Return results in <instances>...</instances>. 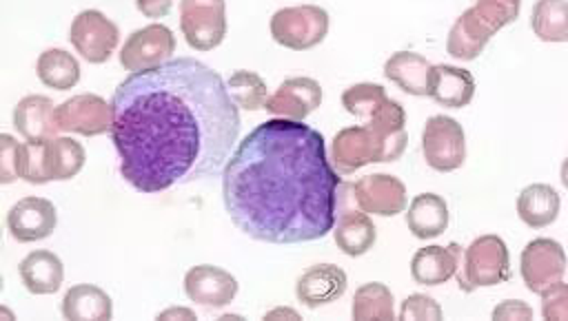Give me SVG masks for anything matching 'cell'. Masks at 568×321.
Here are the masks:
<instances>
[{
    "label": "cell",
    "mask_w": 568,
    "mask_h": 321,
    "mask_svg": "<svg viewBox=\"0 0 568 321\" xmlns=\"http://www.w3.org/2000/svg\"><path fill=\"white\" fill-rule=\"evenodd\" d=\"M353 195H355V204L364 213L379 215V217L397 215L408 204L406 186L397 177L386 175V173L359 177L353 184Z\"/></svg>",
    "instance_id": "obj_16"
},
{
    "label": "cell",
    "mask_w": 568,
    "mask_h": 321,
    "mask_svg": "<svg viewBox=\"0 0 568 321\" xmlns=\"http://www.w3.org/2000/svg\"><path fill=\"white\" fill-rule=\"evenodd\" d=\"M13 126L27 142H44L58 135L55 106L47 95H24L13 108Z\"/></svg>",
    "instance_id": "obj_21"
},
{
    "label": "cell",
    "mask_w": 568,
    "mask_h": 321,
    "mask_svg": "<svg viewBox=\"0 0 568 321\" xmlns=\"http://www.w3.org/2000/svg\"><path fill=\"white\" fill-rule=\"evenodd\" d=\"M395 159L397 155L390 151V146L364 124L342 128L331 142V162L342 175H351L366 164Z\"/></svg>",
    "instance_id": "obj_7"
},
{
    "label": "cell",
    "mask_w": 568,
    "mask_h": 321,
    "mask_svg": "<svg viewBox=\"0 0 568 321\" xmlns=\"http://www.w3.org/2000/svg\"><path fill=\"white\" fill-rule=\"evenodd\" d=\"M342 106L351 115L362 120L364 126L375 131L390 146L397 159L402 157L408 142L406 126H404L406 113L397 100H390L386 95V89L382 84L359 82L348 86L342 93Z\"/></svg>",
    "instance_id": "obj_3"
},
{
    "label": "cell",
    "mask_w": 568,
    "mask_h": 321,
    "mask_svg": "<svg viewBox=\"0 0 568 321\" xmlns=\"http://www.w3.org/2000/svg\"><path fill=\"white\" fill-rule=\"evenodd\" d=\"M184 292L193 303L204 308H224L237 294V279L220 266L200 263L186 270Z\"/></svg>",
    "instance_id": "obj_17"
},
{
    "label": "cell",
    "mask_w": 568,
    "mask_h": 321,
    "mask_svg": "<svg viewBox=\"0 0 568 321\" xmlns=\"http://www.w3.org/2000/svg\"><path fill=\"white\" fill-rule=\"evenodd\" d=\"M73 49L91 64H102L111 58L120 42L118 24L98 9L80 11L69 29Z\"/></svg>",
    "instance_id": "obj_11"
},
{
    "label": "cell",
    "mask_w": 568,
    "mask_h": 321,
    "mask_svg": "<svg viewBox=\"0 0 568 321\" xmlns=\"http://www.w3.org/2000/svg\"><path fill=\"white\" fill-rule=\"evenodd\" d=\"M342 179L313 126L275 117L257 124L222 170L231 221L264 244H302L328 235Z\"/></svg>",
    "instance_id": "obj_2"
},
{
    "label": "cell",
    "mask_w": 568,
    "mask_h": 321,
    "mask_svg": "<svg viewBox=\"0 0 568 321\" xmlns=\"http://www.w3.org/2000/svg\"><path fill=\"white\" fill-rule=\"evenodd\" d=\"M268 29L277 44L293 51H306L326 38L328 13L317 4L284 7L273 13Z\"/></svg>",
    "instance_id": "obj_6"
},
{
    "label": "cell",
    "mask_w": 568,
    "mask_h": 321,
    "mask_svg": "<svg viewBox=\"0 0 568 321\" xmlns=\"http://www.w3.org/2000/svg\"><path fill=\"white\" fill-rule=\"evenodd\" d=\"M544 319H568V283L557 281L541 292Z\"/></svg>",
    "instance_id": "obj_35"
},
{
    "label": "cell",
    "mask_w": 568,
    "mask_h": 321,
    "mask_svg": "<svg viewBox=\"0 0 568 321\" xmlns=\"http://www.w3.org/2000/svg\"><path fill=\"white\" fill-rule=\"evenodd\" d=\"M521 279L530 292L541 294L548 286L561 281L566 272V252L559 241L539 237L521 250Z\"/></svg>",
    "instance_id": "obj_14"
},
{
    "label": "cell",
    "mask_w": 568,
    "mask_h": 321,
    "mask_svg": "<svg viewBox=\"0 0 568 321\" xmlns=\"http://www.w3.org/2000/svg\"><path fill=\"white\" fill-rule=\"evenodd\" d=\"M519 9L521 0H475L450 27L446 51L455 60H475L499 29L517 20Z\"/></svg>",
    "instance_id": "obj_4"
},
{
    "label": "cell",
    "mask_w": 568,
    "mask_h": 321,
    "mask_svg": "<svg viewBox=\"0 0 568 321\" xmlns=\"http://www.w3.org/2000/svg\"><path fill=\"white\" fill-rule=\"evenodd\" d=\"M455 277L464 292L508 281L510 259L506 241L497 235H481L473 239V244L459 257Z\"/></svg>",
    "instance_id": "obj_5"
},
{
    "label": "cell",
    "mask_w": 568,
    "mask_h": 321,
    "mask_svg": "<svg viewBox=\"0 0 568 321\" xmlns=\"http://www.w3.org/2000/svg\"><path fill=\"white\" fill-rule=\"evenodd\" d=\"M448 204L435 193H419L410 199L406 226L417 239L439 237L448 226Z\"/></svg>",
    "instance_id": "obj_25"
},
{
    "label": "cell",
    "mask_w": 568,
    "mask_h": 321,
    "mask_svg": "<svg viewBox=\"0 0 568 321\" xmlns=\"http://www.w3.org/2000/svg\"><path fill=\"white\" fill-rule=\"evenodd\" d=\"M320 104H322L320 82L306 75H297V77L284 80L277 86V91L268 95L264 108L277 117L304 122V117L311 115Z\"/></svg>",
    "instance_id": "obj_18"
},
{
    "label": "cell",
    "mask_w": 568,
    "mask_h": 321,
    "mask_svg": "<svg viewBox=\"0 0 568 321\" xmlns=\"http://www.w3.org/2000/svg\"><path fill=\"white\" fill-rule=\"evenodd\" d=\"M180 29L191 49H215L226 35L224 0H180Z\"/></svg>",
    "instance_id": "obj_10"
},
{
    "label": "cell",
    "mask_w": 568,
    "mask_h": 321,
    "mask_svg": "<svg viewBox=\"0 0 568 321\" xmlns=\"http://www.w3.org/2000/svg\"><path fill=\"white\" fill-rule=\"evenodd\" d=\"M226 89H229L233 102L237 104V108L260 111L266 106L268 89H266L264 80L253 71H246V69L233 71L226 80Z\"/></svg>",
    "instance_id": "obj_32"
},
{
    "label": "cell",
    "mask_w": 568,
    "mask_h": 321,
    "mask_svg": "<svg viewBox=\"0 0 568 321\" xmlns=\"http://www.w3.org/2000/svg\"><path fill=\"white\" fill-rule=\"evenodd\" d=\"M58 224L55 206L44 197H22L7 213V230L20 244L47 239Z\"/></svg>",
    "instance_id": "obj_15"
},
{
    "label": "cell",
    "mask_w": 568,
    "mask_h": 321,
    "mask_svg": "<svg viewBox=\"0 0 568 321\" xmlns=\"http://www.w3.org/2000/svg\"><path fill=\"white\" fill-rule=\"evenodd\" d=\"M346 272L335 263H317L304 270L295 283V297L306 308H320L346 292Z\"/></svg>",
    "instance_id": "obj_20"
},
{
    "label": "cell",
    "mask_w": 568,
    "mask_h": 321,
    "mask_svg": "<svg viewBox=\"0 0 568 321\" xmlns=\"http://www.w3.org/2000/svg\"><path fill=\"white\" fill-rule=\"evenodd\" d=\"M38 80L55 91H69L80 80V62L64 49H47L36 62Z\"/></svg>",
    "instance_id": "obj_29"
},
{
    "label": "cell",
    "mask_w": 568,
    "mask_h": 321,
    "mask_svg": "<svg viewBox=\"0 0 568 321\" xmlns=\"http://www.w3.org/2000/svg\"><path fill=\"white\" fill-rule=\"evenodd\" d=\"M47 142V139H44ZM44 142H22L18 157V177L29 184H47Z\"/></svg>",
    "instance_id": "obj_33"
},
{
    "label": "cell",
    "mask_w": 568,
    "mask_h": 321,
    "mask_svg": "<svg viewBox=\"0 0 568 321\" xmlns=\"http://www.w3.org/2000/svg\"><path fill=\"white\" fill-rule=\"evenodd\" d=\"M561 208L559 193L550 184H530L517 197V215L530 228L550 226Z\"/></svg>",
    "instance_id": "obj_26"
},
{
    "label": "cell",
    "mask_w": 568,
    "mask_h": 321,
    "mask_svg": "<svg viewBox=\"0 0 568 321\" xmlns=\"http://www.w3.org/2000/svg\"><path fill=\"white\" fill-rule=\"evenodd\" d=\"M84 148L71 137H51L44 142V173L49 182H64L75 177L84 166Z\"/></svg>",
    "instance_id": "obj_28"
},
{
    "label": "cell",
    "mask_w": 568,
    "mask_h": 321,
    "mask_svg": "<svg viewBox=\"0 0 568 321\" xmlns=\"http://www.w3.org/2000/svg\"><path fill=\"white\" fill-rule=\"evenodd\" d=\"M532 317V308L524 301H515V299H506L504 303L495 306L493 310V319H530Z\"/></svg>",
    "instance_id": "obj_37"
},
{
    "label": "cell",
    "mask_w": 568,
    "mask_h": 321,
    "mask_svg": "<svg viewBox=\"0 0 568 321\" xmlns=\"http://www.w3.org/2000/svg\"><path fill=\"white\" fill-rule=\"evenodd\" d=\"M55 122H58V128L64 133L93 137L111 131L113 108L100 95L80 93L55 106Z\"/></svg>",
    "instance_id": "obj_13"
},
{
    "label": "cell",
    "mask_w": 568,
    "mask_h": 321,
    "mask_svg": "<svg viewBox=\"0 0 568 321\" xmlns=\"http://www.w3.org/2000/svg\"><path fill=\"white\" fill-rule=\"evenodd\" d=\"M399 319H442V308L433 297L413 292L402 301Z\"/></svg>",
    "instance_id": "obj_34"
},
{
    "label": "cell",
    "mask_w": 568,
    "mask_h": 321,
    "mask_svg": "<svg viewBox=\"0 0 568 321\" xmlns=\"http://www.w3.org/2000/svg\"><path fill=\"white\" fill-rule=\"evenodd\" d=\"M264 319H300V314L293 310V308H275V310H268L264 314Z\"/></svg>",
    "instance_id": "obj_40"
},
{
    "label": "cell",
    "mask_w": 568,
    "mask_h": 321,
    "mask_svg": "<svg viewBox=\"0 0 568 321\" xmlns=\"http://www.w3.org/2000/svg\"><path fill=\"white\" fill-rule=\"evenodd\" d=\"M18 275L27 292L31 294H53L60 290L64 281L62 259L51 250H33L29 252L20 266Z\"/></svg>",
    "instance_id": "obj_23"
},
{
    "label": "cell",
    "mask_w": 568,
    "mask_h": 321,
    "mask_svg": "<svg viewBox=\"0 0 568 321\" xmlns=\"http://www.w3.org/2000/svg\"><path fill=\"white\" fill-rule=\"evenodd\" d=\"M430 64L415 51H397L384 62V75L408 95H426Z\"/></svg>",
    "instance_id": "obj_27"
},
{
    "label": "cell",
    "mask_w": 568,
    "mask_h": 321,
    "mask_svg": "<svg viewBox=\"0 0 568 321\" xmlns=\"http://www.w3.org/2000/svg\"><path fill=\"white\" fill-rule=\"evenodd\" d=\"M62 317L69 321H109L113 301L100 286L75 283L62 297Z\"/></svg>",
    "instance_id": "obj_24"
},
{
    "label": "cell",
    "mask_w": 568,
    "mask_h": 321,
    "mask_svg": "<svg viewBox=\"0 0 568 321\" xmlns=\"http://www.w3.org/2000/svg\"><path fill=\"white\" fill-rule=\"evenodd\" d=\"M135 7L144 18L155 20V18H164L171 11L173 0H135Z\"/></svg>",
    "instance_id": "obj_38"
},
{
    "label": "cell",
    "mask_w": 568,
    "mask_h": 321,
    "mask_svg": "<svg viewBox=\"0 0 568 321\" xmlns=\"http://www.w3.org/2000/svg\"><path fill=\"white\" fill-rule=\"evenodd\" d=\"M111 108L120 175L140 193L217 175L240 135V111L226 82L195 58L129 73L115 86Z\"/></svg>",
    "instance_id": "obj_1"
},
{
    "label": "cell",
    "mask_w": 568,
    "mask_h": 321,
    "mask_svg": "<svg viewBox=\"0 0 568 321\" xmlns=\"http://www.w3.org/2000/svg\"><path fill=\"white\" fill-rule=\"evenodd\" d=\"M18 157H20V142L13 135H0V182L11 184L18 179Z\"/></svg>",
    "instance_id": "obj_36"
},
{
    "label": "cell",
    "mask_w": 568,
    "mask_h": 321,
    "mask_svg": "<svg viewBox=\"0 0 568 321\" xmlns=\"http://www.w3.org/2000/svg\"><path fill=\"white\" fill-rule=\"evenodd\" d=\"M351 314H353V319H359V321L395 319L393 292L388 290L386 283H379V281H368L364 286H359L353 294Z\"/></svg>",
    "instance_id": "obj_31"
},
{
    "label": "cell",
    "mask_w": 568,
    "mask_h": 321,
    "mask_svg": "<svg viewBox=\"0 0 568 321\" xmlns=\"http://www.w3.org/2000/svg\"><path fill=\"white\" fill-rule=\"evenodd\" d=\"M530 29L541 42H568V0H537Z\"/></svg>",
    "instance_id": "obj_30"
},
{
    "label": "cell",
    "mask_w": 568,
    "mask_h": 321,
    "mask_svg": "<svg viewBox=\"0 0 568 321\" xmlns=\"http://www.w3.org/2000/svg\"><path fill=\"white\" fill-rule=\"evenodd\" d=\"M422 153L433 170H457L466 159V135L462 124L448 115L428 117L422 131Z\"/></svg>",
    "instance_id": "obj_8"
},
{
    "label": "cell",
    "mask_w": 568,
    "mask_h": 321,
    "mask_svg": "<svg viewBox=\"0 0 568 321\" xmlns=\"http://www.w3.org/2000/svg\"><path fill=\"white\" fill-rule=\"evenodd\" d=\"M175 51V35L169 27L153 22L133 31L120 49V64L126 71H146L171 60Z\"/></svg>",
    "instance_id": "obj_12"
},
{
    "label": "cell",
    "mask_w": 568,
    "mask_h": 321,
    "mask_svg": "<svg viewBox=\"0 0 568 321\" xmlns=\"http://www.w3.org/2000/svg\"><path fill=\"white\" fill-rule=\"evenodd\" d=\"M426 95L439 106L464 108L475 95V80L470 71L453 64H430L426 77Z\"/></svg>",
    "instance_id": "obj_19"
},
{
    "label": "cell",
    "mask_w": 568,
    "mask_h": 321,
    "mask_svg": "<svg viewBox=\"0 0 568 321\" xmlns=\"http://www.w3.org/2000/svg\"><path fill=\"white\" fill-rule=\"evenodd\" d=\"M158 319H195V312L189 310V308H178V306H173V308H169V310H162V312L158 314Z\"/></svg>",
    "instance_id": "obj_39"
},
{
    "label": "cell",
    "mask_w": 568,
    "mask_h": 321,
    "mask_svg": "<svg viewBox=\"0 0 568 321\" xmlns=\"http://www.w3.org/2000/svg\"><path fill=\"white\" fill-rule=\"evenodd\" d=\"M462 248L453 241L448 246H424L410 259V275L419 286H442L455 277Z\"/></svg>",
    "instance_id": "obj_22"
},
{
    "label": "cell",
    "mask_w": 568,
    "mask_h": 321,
    "mask_svg": "<svg viewBox=\"0 0 568 321\" xmlns=\"http://www.w3.org/2000/svg\"><path fill=\"white\" fill-rule=\"evenodd\" d=\"M333 239L337 248L348 257L366 255L377 239L371 215L355 204L353 184L342 182L337 190V219L333 226Z\"/></svg>",
    "instance_id": "obj_9"
},
{
    "label": "cell",
    "mask_w": 568,
    "mask_h": 321,
    "mask_svg": "<svg viewBox=\"0 0 568 321\" xmlns=\"http://www.w3.org/2000/svg\"><path fill=\"white\" fill-rule=\"evenodd\" d=\"M559 177H561V184H564V188L568 190V157L561 162V168H559Z\"/></svg>",
    "instance_id": "obj_41"
}]
</instances>
